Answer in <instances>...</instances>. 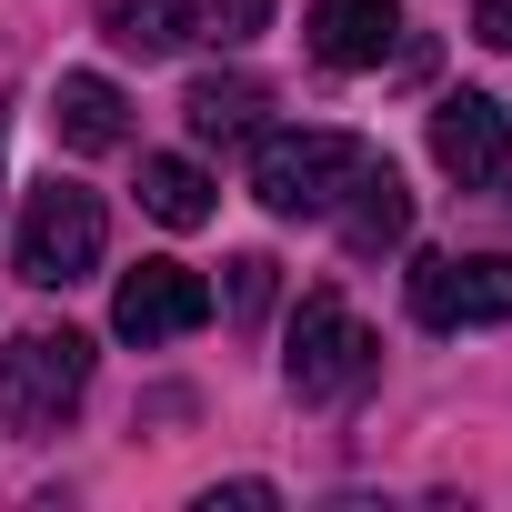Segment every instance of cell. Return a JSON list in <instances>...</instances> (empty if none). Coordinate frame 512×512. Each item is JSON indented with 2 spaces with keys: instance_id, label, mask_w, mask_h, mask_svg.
Segmentation results:
<instances>
[{
  "instance_id": "8992f818",
  "label": "cell",
  "mask_w": 512,
  "mask_h": 512,
  "mask_svg": "<svg viewBox=\"0 0 512 512\" xmlns=\"http://www.w3.org/2000/svg\"><path fill=\"white\" fill-rule=\"evenodd\" d=\"M201 322H211V282L181 272V262H141V272H121V292H111V332L141 342V352H161V342H181V332H201Z\"/></svg>"
},
{
  "instance_id": "8fae6325",
  "label": "cell",
  "mask_w": 512,
  "mask_h": 512,
  "mask_svg": "<svg viewBox=\"0 0 512 512\" xmlns=\"http://www.w3.org/2000/svg\"><path fill=\"white\" fill-rule=\"evenodd\" d=\"M402 231H412V191H402V171H392V161H362V181L342 191V241L372 262V251H392Z\"/></svg>"
},
{
  "instance_id": "6da1fadb",
  "label": "cell",
  "mask_w": 512,
  "mask_h": 512,
  "mask_svg": "<svg viewBox=\"0 0 512 512\" xmlns=\"http://www.w3.org/2000/svg\"><path fill=\"white\" fill-rule=\"evenodd\" d=\"M372 141L362 131H262V151H251V191H262L272 221H332L342 191L362 181Z\"/></svg>"
},
{
  "instance_id": "7c38bea8",
  "label": "cell",
  "mask_w": 512,
  "mask_h": 512,
  "mask_svg": "<svg viewBox=\"0 0 512 512\" xmlns=\"http://www.w3.org/2000/svg\"><path fill=\"white\" fill-rule=\"evenodd\" d=\"M91 11H101V41L131 51V61H171V51L201 31L191 0H91Z\"/></svg>"
},
{
  "instance_id": "9a60e30c",
  "label": "cell",
  "mask_w": 512,
  "mask_h": 512,
  "mask_svg": "<svg viewBox=\"0 0 512 512\" xmlns=\"http://www.w3.org/2000/svg\"><path fill=\"white\" fill-rule=\"evenodd\" d=\"M221 11V41H262V21H272V0H211Z\"/></svg>"
},
{
  "instance_id": "ba28073f",
  "label": "cell",
  "mask_w": 512,
  "mask_h": 512,
  "mask_svg": "<svg viewBox=\"0 0 512 512\" xmlns=\"http://www.w3.org/2000/svg\"><path fill=\"white\" fill-rule=\"evenodd\" d=\"M402 41V0H322L312 11V61L322 71H382Z\"/></svg>"
},
{
  "instance_id": "3957f363",
  "label": "cell",
  "mask_w": 512,
  "mask_h": 512,
  "mask_svg": "<svg viewBox=\"0 0 512 512\" xmlns=\"http://www.w3.org/2000/svg\"><path fill=\"white\" fill-rule=\"evenodd\" d=\"M91 392V332H21L0 352V432H61Z\"/></svg>"
},
{
  "instance_id": "277c9868",
  "label": "cell",
  "mask_w": 512,
  "mask_h": 512,
  "mask_svg": "<svg viewBox=\"0 0 512 512\" xmlns=\"http://www.w3.org/2000/svg\"><path fill=\"white\" fill-rule=\"evenodd\" d=\"M372 362H382V342L362 332V312H352L342 292H312V302L292 312V352H282L292 402H352V392L372 382Z\"/></svg>"
},
{
  "instance_id": "7a4b0ae2",
  "label": "cell",
  "mask_w": 512,
  "mask_h": 512,
  "mask_svg": "<svg viewBox=\"0 0 512 512\" xmlns=\"http://www.w3.org/2000/svg\"><path fill=\"white\" fill-rule=\"evenodd\" d=\"M101 241H111L101 191H81V181H41L31 211H21V282H31V292H71V282H91V272H101Z\"/></svg>"
},
{
  "instance_id": "2e32d148",
  "label": "cell",
  "mask_w": 512,
  "mask_h": 512,
  "mask_svg": "<svg viewBox=\"0 0 512 512\" xmlns=\"http://www.w3.org/2000/svg\"><path fill=\"white\" fill-rule=\"evenodd\" d=\"M201 512H272V482H221L201 492Z\"/></svg>"
},
{
  "instance_id": "30bf717a",
  "label": "cell",
  "mask_w": 512,
  "mask_h": 512,
  "mask_svg": "<svg viewBox=\"0 0 512 512\" xmlns=\"http://www.w3.org/2000/svg\"><path fill=\"white\" fill-rule=\"evenodd\" d=\"M262 111H272V91L251 81V71H201L191 81V101H181V121H191V141H262Z\"/></svg>"
},
{
  "instance_id": "4fadbf2b",
  "label": "cell",
  "mask_w": 512,
  "mask_h": 512,
  "mask_svg": "<svg viewBox=\"0 0 512 512\" xmlns=\"http://www.w3.org/2000/svg\"><path fill=\"white\" fill-rule=\"evenodd\" d=\"M141 211H151L161 231H201V221H211V171L181 161V151H151V161H141Z\"/></svg>"
},
{
  "instance_id": "5bb4252c",
  "label": "cell",
  "mask_w": 512,
  "mask_h": 512,
  "mask_svg": "<svg viewBox=\"0 0 512 512\" xmlns=\"http://www.w3.org/2000/svg\"><path fill=\"white\" fill-rule=\"evenodd\" d=\"M221 272H231V282H221V302H231V322H262V312H272V262H262V251H231Z\"/></svg>"
},
{
  "instance_id": "5b68a950",
  "label": "cell",
  "mask_w": 512,
  "mask_h": 512,
  "mask_svg": "<svg viewBox=\"0 0 512 512\" xmlns=\"http://www.w3.org/2000/svg\"><path fill=\"white\" fill-rule=\"evenodd\" d=\"M412 322L422 332H492V322H512V251H422L412 262Z\"/></svg>"
},
{
  "instance_id": "52a82bcc",
  "label": "cell",
  "mask_w": 512,
  "mask_h": 512,
  "mask_svg": "<svg viewBox=\"0 0 512 512\" xmlns=\"http://www.w3.org/2000/svg\"><path fill=\"white\" fill-rule=\"evenodd\" d=\"M432 161L462 191H502L512 181V121H502V101H482V91L432 101Z\"/></svg>"
},
{
  "instance_id": "e0dca14e",
  "label": "cell",
  "mask_w": 512,
  "mask_h": 512,
  "mask_svg": "<svg viewBox=\"0 0 512 512\" xmlns=\"http://www.w3.org/2000/svg\"><path fill=\"white\" fill-rule=\"evenodd\" d=\"M472 31H482L492 51H512V0H482V11H472Z\"/></svg>"
},
{
  "instance_id": "9c48e42d",
  "label": "cell",
  "mask_w": 512,
  "mask_h": 512,
  "mask_svg": "<svg viewBox=\"0 0 512 512\" xmlns=\"http://www.w3.org/2000/svg\"><path fill=\"white\" fill-rule=\"evenodd\" d=\"M51 131H61L71 151H121V141H131V101H121V81H101V71H61V91H51Z\"/></svg>"
}]
</instances>
